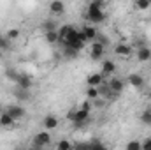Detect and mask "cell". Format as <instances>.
Wrapping results in <instances>:
<instances>
[{
    "instance_id": "obj_19",
    "label": "cell",
    "mask_w": 151,
    "mask_h": 150,
    "mask_svg": "<svg viewBox=\"0 0 151 150\" xmlns=\"http://www.w3.org/2000/svg\"><path fill=\"white\" fill-rule=\"evenodd\" d=\"M0 124H2V127H5V129H11V127H14L16 125V120L9 115L7 111H4L0 115Z\"/></svg>"
},
{
    "instance_id": "obj_27",
    "label": "cell",
    "mask_w": 151,
    "mask_h": 150,
    "mask_svg": "<svg viewBox=\"0 0 151 150\" xmlns=\"http://www.w3.org/2000/svg\"><path fill=\"white\" fill-rule=\"evenodd\" d=\"M42 28H44V32H47V30H58L55 20H44L42 21Z\"/></svg>"
},
{
    "instance_id": "obj_37",
    "label": "cell",
    "mask_w": 151,
    "mask_h": 150,
    "mask_svg": "<svg viewBox=\"0 0 151 150\" xmlns=\"http://www.w3.org/2000/svg\"><path fill=\"white\" fill-rule=\"evenodd\" d=\"M90 2H99V0H88V4H90Z\"/></svg>"
},
{
    "instance_id": "obj_8",
    "label": "cell",
    "mask_w": 151,
    "mask_h": 150,
    "mask_svg": "<svg viewBox=\"0 0 151 150\" xmlns=\"http://www.w3.org/2000/svg\"><path fill=\"white\" fill-rule=\"evenodd\" d=\"M14 83H16L19 88H25V90H32V87H34V79H32V76L27 74V73H19Z\"/></svg>"
},
{
    "instance_id": "obj_34",
    "label": "cell",
    "mask_w": 151,
    "mask_h": 150,
    "mask_svg": "<svg viewBox=\"0 0 151 150\" xmlns=\"http://www.w3.org/2000/svg\"><path fill=\"white\" fill-rule=\"evenodd\" d=\"M79 108H83V110H88V111H91V101H90V99L83 101V103L79 104Z\"/></svg>"
},
{
    "instance_id": "obj_22",
    "label": "cell",
    "mask_w": 151,
    "mask_h": 150,
    "mask_svg": "<svg viewBox=\"0 0 151 150\" xmlns=\"http://www.w3.org/2000/svg\"><path fill=\"white\" fill-rule=\"evenodd\" d=\"M84 94H86V99H90L91 103H93V101H97V99H100V92H99V87H88Z\"/></svg>"
},
{
    "instance_id": "obj_7",
    "label": "cell",
    "mask_w": 151,
    "mask_h": 150,
    "mask_svg": "<svg viewBox=\"0 0 151 150\" xmlns=\"http://www.w3.org/2000/svg\"><path fill=\"white\" fill-rule=\"evenodd\" d=\"M88 122H90V111H88V110H83V108H77L76 117H74V120H72L74 127H83V125L88 124Z\"/></svg>"
},
{
    "instance_id": "obj_18",
    "label": "cell",
    "mask_w": 151,
    "mask_h": 150,
    "mask_svg": "<svg viewBox=\"0 0 151 150\" xmlns=\"http://www.w3.org/2000/svg\"><path fill=\"white\" fill-rule=\"evenodd\" d=\"M14 97L18 99V103L23 104V103H28V101L32 99V94H30V90H25V88H19V87H18V88L14 90Z\"/></svg>"
},
{
    "instance_id": "obj_26",
    "label": "cell",
    "mask_w": 151,
    "mask_h": 150,
    "mask_svg": "<svg viewBox=\"0 0 151 150\" xmlns=\"http://www.w3.org/2000/svg\"><path fill=\"white\" fill-rule=\"evenodd\" d=\"M151 7V0H135V9L139 11H148Z\"/></svg>"
},
{
    "instance_id": "obj_36",
    "label": "cell",
    "mask_w": 151,
    "mask_h": 150,
    "mask_svg": "<svg viewBox=\"0 0 151 150\" xmlns=\"http://www.w3.org/2000/svg\"><path fill=\"white\" fill-rule=\"evenodd\" d=\"M141 145H142V150H151V138H146Z\"/></svg>"
},
{
    "instance_id": "obj_5",
    "label": "cell",
    "mask_w": 151,
    "mask_h": 150,
    "mask_svg": "<svg viewBox=\"0 0 151 150\" xmlns=\"http://www.w3.org/2000/svg\"><path fill=\"white\" fill-rule=\"evenodd\" d=\"M5 111L9 113L16 122H19V120H23L25 117H27V110L23 108V104L21 103H16V104H9L7 108H5Z\"/></svg>"
},
{
    "instance_id": "obj_25",
    "label": "cell",
    "mask_w": 151,
    "mask_h": 150,
    "mask_svg": "<svg viewBox=\"0 0 151 150\" xmlns=\"http://www.w3.org/2000/svg\"><path fill=\"white\" fill-rule=\"evenodd\" d=\"M19 36H21V32H19L18 28H9V30L5 32V37L9 39L11 42H14V41H18V39H19Z\"/></svg>"
},
{
    "instance_id": "obj_4",
    "label": "cell",
    "mask_w": 151,
    "mask_h": 150,
    "mask_svg": "<svg viewBox=\"0 0 151 150\" xmlns=\"http://www.w3.org/2000/svg\"><path fill=\"white\" fill-rule=\"evenodd\" d=\"M32 145L37 147V149H42V147L51 145V134H49V131H47V129L39 131L37 134L34 136V140H32Z\"/></svg>"
},
{
    "instance_id": "obj_16",
    "label": "cell",
    "mask_w": 151,
    "mask_h": 150,
    "mask_svg": "<svg viewBox=\"0 0 151 150\" xmlns=\"http://www.w3.org/2000/svg\"><path fill=\"white\" fill-rule=\"evenodd\" d=\"M58 124H60V120H58V117H55V115H46V117L42 118V125H44V129H47V131L56 129Z\"/></svg>"
},
{
    "instance_id": "obj_11",
    "label": "cell",
    "mask_w": 151,
    "mask_h": 150,
    "mask_svg": "<svg viewBox=\"0 0 151 150\" xmlns=\"http://www.w3.org/2000/svg\"><path fill=\"white\" fill-rule=\"evenodd\" d=\"M81 34H83V37L86 42H91V41H95L97 36H99V32H97V28L91 25V23H86L83 28H81Z\"/></svg>"
},
{
    "instance_id": "obj_28",
    "label": "cell",
    "mask_w": 151,
    "mask_h": 150,
    "mask_svg": "<svg viewBox=\"0 0 151 150\" xmlns=\"http://www.w3.org/2000/svg\"><path fill=\"white\" fill-rule=\"evenodd\" d=\"M11 48V41L5 37V34H0V51H7Z\"/></svg>"
},
{
    "instance_id": "obj_31",
    "label": "cell",
    "mask_w": 151,
    "mask_h": 150,
    "mask_svg": "<svg viewBox=\"0 0 151 150\" xmlns=\"http://www.w3.org/2000/svg\"><path fill=\"white\" fill-rule=\"evenodd\" d=\"M127 150H142V145H141V141L132 140V141L127 143Z\"/></svg>"
},
{
    "instance_id": "obj_10",
    "label": "cell",
    "mask_w": 151,
    "mask_h": 150,
    "mask_svg": "<svg viewBox=\"0 0 151 150\" xmlns=\"http://www.w3.org/2000/svg\"><path fill=\"white\" fill-rule=\"evenodd\" d=\"M127 83L130 87H134V88H142L144 83H146V79H144V76L139 74V73H130V74L127 76Z\"/></svg>"
},
{
    "instance_id": "obj_2",
    "label": "cell",
    "mask_w": 151,
    "mask_h": 150,
    "mask_svg": "<svg viewBox=\"0 0 151 150\" xmlns=\"http://www.w3.org/2000/svg\"><path fill=\"white\" fill-rule=\"evenodd\" d=\"M63 46H72V48H76L77 51H81V50L86 46V41H84V37H83L81 30H77L76 27H72V30L69 32V36L63 39Z\"/></svg>"
},
{
    "instance_id": "obj_9",
    "label": "cell",
    "mask_w": 151,
    "mask_h": 150,
    "mask_svg": "<svg viewBox=\"0 0 151 150\" xmlns=\"http://www.w3.org/2000/svg\"><path fill=\"white\" fill-rule=\"evenodd\" d=\"M116 62L114 60H109V58H104V60H100V73L106 76H113L116 73Z\"/></svg>"
},
{
    "instance_id": "obj_24",
    "label": "cell",
    "mask_w": 151,
    "mask_h": 150,
    "mask_svg": "<svg viewBox=\"0 0 151 150\" xmlns=\"http://www.w3.org/2000/svg\"><path fill=\"white\" fill-rule=\"evenodd\" d=\"M4 74H5V79H9V81H16V78H18V74H19V71L14 69V67H5Z\"/></svg>"
},
{
    "instance_id": "obj_32",
    "label": "cell",
    "mask_w": 151,
    "mask_h": 150,
    "mask_svg": "<svg viewBox=\"0 0 151 150\" xmlns=\"http://www.w3.org/2000/svg\"><path fill=\"white\" fill-rule=\"evenodd\" d=\"M88 143H90V149H106L104 141H100V140H91Z\"/></svg>"
},
{
    "instance_id": "obj_15",
    "label": "cell",
    "mask_w": 151,
    "mask_h": 150,
    "mask_svg": "<svg viewBox=\"0 0 151 150\" xmlns=\"http://www.w3.org/2000/svg\"><path fill=\"white\" fill-rule=\"evenodd\" d=\"M107 85L111 87V90L116 95H119L123 92V88H125V79H121V78H111V79H107Z\"/></svg>"
},
{
    "instance_id": "obj_35",
    "label": "cell",
    "mask_w": 151,
    "mask_h": 150,
    "mask_svg": "<svg viewBox=\"0 0 151 150\" xmlns=\"http://www.w3.org/2000/svg\"><path fill=\"white\" fill-rule=\"evenodd\" d=\"M76 111H77V106H72V108H70V110L67 111V118H69L70 122L74 120V117H76Z\"/></svg>"
},
{
    "instance_id": "obj_12",
    "label": "cell",
    "mask_w": 151,
    "mask_h": 150,
    "mask_svg": "<svg viewBox=\"0 0 151 150\" xmlns=\"http://www.w3.org/2000/svg\"><path fill=\"white\" fill-rule=\"evenodd\" d=\"M99 92H100V97H102L104 101H111V99H114V97H118L113 90H111V87L107 85V81H106V79L99 85Z\"/></svg>"
},
{
    "instance_id": "obj_13",
    "label": "cell",
    "mask_w": 151,
    "mask_h": 150,
    "mask_svg": "<svg viewBox=\"0 0 151 150\" xmlns=\"http://www.w3.org/2000/svg\"><path fill=\"white\" fill-rule=\"evenodd\" d=\"M47 9H49V12H51L53 16H62V14L65 12V4H63L62 0H51Z\"/></svg>"
},
{
    "instance_id": "obj_33",
    "label": "cell",
    "mask_w": 151,
    "mask_h": 150,
    "mask_svg": "<svg viewBox=\"0 0 151 150\" xmlns=\"http://www.w3.org/2000/svg\"><path fill=\"white\" fill-rule=\"evenodd\" d=\"M97 41H99V42H102L106 48L109 46V37H107V36H104V34H99V36H97Z\"/></svg>"
},
{
    "instance_id": "obj_30",
    "label": "cell",
    "mask_w": 151,
    "mask_h": 150,
    "mask_svg": "<svg viewBox=\"0 0 151 150\" xmlns=\"http://www.w3.org/2000/svg\"><path fill=\"white\" fill-rule=\"evenodd\" d=\"M74 145L70 143V141H67V140H60L58 143H56V149L58 150H69V149H72Z\"/></svg>"
},
{
    "instance_id": "obj_29",
    "label": "cell",
    "mask_w": 151,
    "mask_h": 150,
    "mask_svg": "<svg viewBox=\"0 0 151 150\" xmlns=\"http://www.w3.org/2000/svg\"><path fill=\"white\" fill-rule=\"evenodd\" d=\"M141 122L144 124V125H151V110L150 108H146L142 115H141Z\"/></svg>"
},
{
    "instance_id": "obj_39",
    "label": "cell",
    "mask_w": 151,
    "mask_h": 150,
    "mask_svg": "<svg viewBox=\"0 0 151 150\" xmlns=\"http://www.w3.org/2000/svg\"><path fill=\"white\" fill-rule=\"evenodd\" d=\"M134 2H135V0H134Z\"/></svg>"
},
{
    "instance_id": "obj_1",
    "label": "cell",
    "mask_w": 151,
    "mask_h": 150,
    "mask_svg": "<svg viewBox=\"0 0 151 150\" xmlns=\"http://www.w3.org/2000/svg\"><path fill=\"white\" fill-rule=\"evenodd\" d=\"M104 4H106V0H99V2H90L88 4V9H86V20H88V23H91V25L104 23V20H106Z\"/></svg>"
},
{
    "instance_id": "obj_21",
    "label": "cell",
    "mask_w": 151,
    "mask_h": 150,
    "mask_svg": "<svg viewBox=\"0 0 151 150\" xmlns=\"http://www.w3.org/2000/svg\"><path fill=\"white\" fill-rule=\"evenodd\" d=\"M44 39H46V42L47 44H58V30H47V32H44Z\"/></svg>"
},
{
    "instance_id": "obj_17",
    "label": "cell",
    "mask_w": 151,
    "mask_h": 150,
    "mask_svg": "<svg viewBox=\"0 0 151 150\" xmlns=\"http://www.w3.org/2000/svg\"><path fill=\"white\" fill-rule=\"evenodd\" d=\"M104 79H106V78H104L102 73H91V74L86 76V85H88V87H99Z\"/></svg>"
},
{
    "instance_id": "obj_3",
    "label": "cell",
    "mask_w": 151,
    "mask_h": 150,
    "mask_svg": "<svg viewBox=\"0 0 151 150\" xmlns=\"http://www.w3.org/2000/svg\"><path fill=\"white\" fill-rule=\"evenodd\" d=\"M106 50H107V48H106L102 42H99L97 39L91 41V44H90V58H91L93 62H100V60H104Z\"/></svg>"
},
{
    "instance_id": "obj_38",
    "label": "cell",
    "mask_w": 151,
    "mask_h": 150,
    "mask_svg": "<svg viewBox=\"0 0 151 150\" xmlns=\"http://www.w3.org/2000/svg\"><path fill=\"white\" fill-rule=\"evenodd\" d=\"M0 127H2V124H0Z\"/></svg>"
},
{
    "instance_id": "obj_14",
    "label": "cell",
    "mask_w": 151,
    "mask_h": 150,
    "mask_svg": "<svg viewBox=\"0 0 151 150\" xmlns=\"http://www.w3.org/2000/svg\"><path fill=\"white\" fill-rule=\"evenodd\" d=\"M135 57L139 62H150L151 60V48L146 44V46H141L135 50Z\"/></svg>"
},
{
    "instance_id": "obj_23",
    "label": "cell",
    "mask_w": 151,
    "mask_h": 150,
    "mask_svg": "<svg viewBox=\"0 0 151 150\" xmlns=\"http://www.w3.org/2000/svg\"><path fill=\"white\" fill-rule=\"evenodd\" d=\"M70 30H72V25H62V27H58V36H60L58 44H63V39L69 36Z\"/></svg>"
},
{
    "instance_id": "obj_20",
    "label": "cell",
    "mask_w": 151,
    "mask_h": 150,
    "mask_svg": "<svg viewBox=\"0 0 151 150\" xmlns=\"http://www.w3.org/2000/svg\"><path fill=\"white\" fill-rule=\"evenodd\" d=\"M77 55H79V51L72 46H63V50H62V57L67 60H74V58H77Z\"/></svg>"
},
{
    "instance_id": "obj_6",
    "label": "cell",
    "mask_w": 151,
    "mask_h": 150,
    "mask_svg": "<svg viewBox=\"0 0 151 150\" xmlns=\"http://www.w3.org/2000/svg\"><path fill=\"white\" fill-rule=\"evenodd\" d=\"M114 53H116L118 57L127 58V57H132V53H135V50H134V46L128 44V42H118V44L114 46Z\"/></svg>"
}]
</instances>
